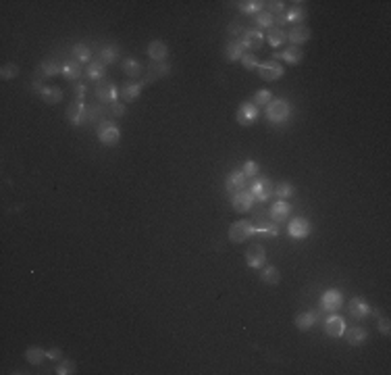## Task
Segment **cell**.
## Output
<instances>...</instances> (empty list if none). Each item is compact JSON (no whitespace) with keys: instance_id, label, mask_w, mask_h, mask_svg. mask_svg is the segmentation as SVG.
<instances>
[{"instance_id":"cell-6","label":"cell","mask_w":391,"mask_h":375,"mask_svg":"<svg viewBox=\"0 0 391 375\" xmlns=\"http://www.w3.org/2000/svg\"><path fill=\"white\" fill-rule=\"evenodd\" d=\"M265 42V34L260 29L252 27V29H244L242 31V40L240 44L244 46V50H258Z\"/></svg>"},{"instance_id":"cell-24","label":"cell","mask_w":391,"mask_h":375,"mask_svg":"<svg viewBox=\"0 0 391 375\" xmlns=\"http://www.w3.org/2000/svg\"><path fill=\"white\" fill-rule=\"evenodd\" d=\"M343 334H345V340L352 344V346H360V344H364L366 338H368V334H366L364 327H350V329L343 331Z\"/></svg>"},{"instance_id":"cell-32","label":"cell","mask_w":391,"mask_h":375,"mask_svg":"<svg viewBox=\"0 0 391 375\" xmlns=\"http://www.w3.org/2000/svg\"><path fill=\"white\" fill-rule=\"evenodd\" d=\"M314 321H316V315L312 310H306V312H300V315L296 317V327L306 331V329H310L314 325Z\"/></svg>"},{"instance_id":"cell-16","label":"cell","mask_w":391,"mask_h":375,"mask_svg":"<svg viewBox=\"0 0 391 375\" xmlns=\"http://www.w3.org/2000/svg\"><path fill=\"white\" fill-rule=\"evenodd\" d=\"M254 194L252 192H248L246 187L244 190H240L237 194H233V209L237 211V213H246V211H250L252 209V204H254Z\"/></svg>"},{"instance_id":"cell-23","label":"cell","mask_w":391,"mask_h":375,"mask_svg":"<svg viewBox=\"0 0 391 375\" xmlns=\"http://www.w3.org/2000/svg\"><path fill=\"white\" fill-rule=\"evenodd\" d=\"M277 56L283 58L285 62H289V65H296V62H300V60L304 58V50H302L300 46H293V44H291V46H287V48H285L281 54H277Z\"/></svg>"},{"instance_id":"cell-31","label":"cell","mask_w":391,"mask_h":375,"mask_svg":"<svg viewBox=\"0 0 391 375\" xmlns=\"http://www.w3.org/2000/svg\"><path fill=\"white\" fill-rule=\"evenodd\" d=\"M40 71H42V75H46V77H52V75H58V73H62V65H60V62H58L56 58H48V60H44V62H42Z\"/></svg>"},{"instance_id":"cell-25","label":"cell","mask_w":391,"mask_h":375,"mask_svg":"<svg viewBox=\"0 0 391 375\" xmlns=\"http://www.w3.org/2000/svg\"><path fill=\"white\" fill-rule=\"evenodd\" d=\"M62 75L67 77V79H71V81L79 79V75H81V62L75 60V58H69L67 62H62Z\"/></svg>"},{"instance_id":"cell-15","label":"cell","mask_w":391,"mask_h":375,"mask_svg":"<svg viewBox=\"0 0 391 375\" xmlns=\"http://www.w3.org/2000/svg\"><path fill=\"white\" fill-rule=\"evenodd\" d=\"M312 36V31H310V27L308 25H293L291 29H289V34H287V40L293 44V46H300V44H304L308 38Z\"/></svg>"},{"instance_id":"cell-46","label":"cell","mask_w":391,"mask_h":375,"mask_svg":"<svg viewBox=\"0 0 391 375\" xmlns=\"http://www.w3.org/2000/svg\"><path fill=\"white\" fill-rule=\"evenodd\" d=\"M56 373L58 375H71V373H75V363L73 361H62L56 367Z\"/></svg>"},{"instance_id":"cell-38","label":"cell","mask_w":391,"mask_h":375,"mask_svg":"<svg viewBox=\"0 0 391 375\" xmlns=\"http://www.w3.org/2000/svg\"><path fill=\"white\" fill-rule=\"evenodd\" d=\"M254 23H256V27H267V29H271L273 23H275V19H273V15H271L269 11H263V13H258V15L254 17Z\"/></svg>"},{"instance_id":"cell-41","label":"cell","mask_w":391,"mask_h":375,"mask_svg":"<svg viewBox=\"0 0 391 375\" xmlns=\"http://www.w3.org/2000/svg\"><path fill=\"white\" fill-rule=\"evenodd\" d=\"M273 98H271V92H267V90H258L256 94H254V105L260 109V107H265V105H269Z\"/></svg>"},{"instance_id":"cell-52","label":"cell","mask_w":391,"mask_h":375,"mask_svg":"<svg viewBox=\"0 0 391 375\" xmlns=\"http://www.w3.org/2000/svg\"><path fill=\"white\" fill-rule=\"evenodd\" d=\"M229 31H231V34H240L242 29H240V25H231V27H229Z\"/></svg>"},{"instance_id":"cell-28","label":"cell","mask_w":391,"mask_h":375,"mask_svg":"<svg viewBox=\"0 0 391 375\" xmlns=\"http://www.w3.org/2000/svg\"><path fill=\"white\" fill-rule=\"evenodd\" d=\"M85 75L90 77V79H96V81H100V79H104V75H106V69H104V65L100 60H92L90 65H88V69H85Z\"/></svg>"},{"instance_id":"cell-19","label":"cell","mask_w":391,"mask_h":375,"mask_svg":"<svg viewBox=\"0 0 391 375\" xmlns=\"http://www.w3.org/2000/svg\"><path fill=\"white\" fill-rule=\"evenodd\" d=\"M347 310H350V315H352V317H356V319H364V317L368 315V312H371V306L366 304V300H364V298L356 296V298H352V300H350Z\"/></svg>"},{"instance_id":"cell-22","label":"cell","mask_w":391,"mask_h":375,"mask_svg":"<svg viewBox=\"0 0 391 375\" xmlns=\"http://www.w3.org/2000/svg\"><path fill=\"white\" fill-rule=\"evenodd\" d=\"M289 211H291V209H289V204H287L285 200H277V202L271 206V213H269V215H271L273 221L279 225L281 221H285V219L289 217Z\"/></svg>"},{"instance_id":"cell-26","label":"cell","mask_w":391,"mask_h":375,"mask_svg":"<svg viewBox=\"0 0 391 375\" xmlns=\"http://www.w3.org/2000/svg\"><path fill=\"white\" fill-rule=\"evenodd\" d=\"M148 54L152 60H165L167 56V44L165 42H160V40H154L148 44Z\"/></svg>"},{"instance_id":"cell-37","label":"cell","mask_w":391,"mask_h":375,"mask_svg":"<svg viewBox=\"0 0 391 375\" xmlns=\"http://www.w3.org/2000/svg\"><path fill=\"white\" fill-rule=\"evenodd\" d=\"M240 5V11L242 13H263V7H265V3H260V0H244V3H237Z\"/></svg>"},{"instance_id":"cell-36","label":"cell","mask_w":391,"mask_h":375,"mask_svg":"<svg viewBox=\"0 0 391 375\" xmlns=\"http://www.w3.org/2000/svg\"><path fill=\"white\" fill-rule=\"evenodd\" d=\"M46 357H48L46 350H42V348H38V346H31V348H27V352H25V359L29 361V365H40Z\"/></svg>"},{"instance_id":"cell-4","label":"cell","mask_w":391,"mask_h":375,"mask_svg":"<svg viewBox=\"0 0 391 375\" xmlns=\"http://www.w3.org/2000/svg\"><path fill=\"white\" fill-rule=\"evenodd\" d=\"M285 69L281 67V62L277 58H271V60H265L258 65V75L263 77L265 81H275L279 77H283Z\"/></svg>"},{"instance_id":"cell-21","label":"cell","mask_w":391,"mask_h":375,"mask_svg":"<svg viewBox=\"0 0 391 375\" xmlns=\"http://www.w3.org/2000/svg\"><path fill=\"white\" fill-rule=\"evenodd\" d=\"M324 331H327L331 338H341L343 331H345V321L341 317L333 315V317H329L327 321H324Z\"/></svg>"},{"instance_id":"cell-13","label":"cell","mask_w":391,"mask_h":375,"mask_svg":"<svg viewBox=\"0 0 391 375\" xmlns=\"http://www.w3.org/2000/svg\"><path fill=\"white\" fill-rule=\"evenodd\" d=\"M258 119V107L254 102H242L237 109V123L240 125H252Z\"/></svg>"},{"instance_id":"cell-33","label":"cell","mask_w":391,"mask_h":375,"mask_svg":"<svg viewBox=\"0 0 391 375\" xmlns=\"http://www.w3.org/2000/svg\"><path fill=\"white\" fill-rule=\"evenodd\" d=\"M42 98L46 100V105H56V102L62 100V92L58 88H54V86H46L42 90Z\"/></svg>"},{"instance_id":"cell-45","label":"cell","mask_w":391,"mask_h":375,"mask_svg":"<svg viewBox=\"0 0 391 375\" xmlns=\"http://www.w3.org/2000/svg\"><path fill=\"white\" fill-rule=\"evenodd\" d=\"M242 171H244V175H246V177H254V175H258L260 167H258V163H256V161H246V163H244V167H242Z\"/></svg>"},{"instance_id":"cell-8","label":"cell","mask_w":391,"mask_h":375,"mask_svg":"<svg viewBox=\"0 0 391 375\" xmlns=\"http://www.w3.org/2000/svg\"><path fill=\"white\" fill-rule=\"evenodd\" d=\"M96 96L100 102H117V96H119V92L115 88V84L111 79H100L96 84Z\"/></svg>"},{"instance_id":"cell-48","label":"cell","mask_w":391,"mask_h":375,"mask_svg":"<svg viewBox=\"0 0 391 375\" xmlns=\"http://www.w3.org/2000/svg\"><path fill=\"white\" fill-rule=\"evenodd\" d=\"M111 113H113L115 117H123V115H125V105H123V102H113V105H111Z\"/></svg>"},{"instance_id":"cell-39","label":"cell","mask_w":391,"mask_h":375,"mask_svg":"<svg viewBox=\"0 0 391 375\" xmlns=\"http://www.w3.org/2000/svg\"><path fill=\"white\" fill-rule=\"evenodd\" d=\"M275 194L279 198H289V196L296 194V187H293L289 181H281L279 185H275Z\"/></svg>"},{"instance_id":"cell-5","label":"cell","mask_w":391,"mask_h":375,"mask_svg":"<svg viewBox=\"0 0 391 375\" xmlns=\"http://www.w3.org/2000/svg\"><path fill=\"white\" fill-rule=\"evenodd\" d=\"M98 138H100L104 146H115L121 138V132L111 121H100V125H98Z\"/></svg>"},{"instance_id":"cell-12","label":"cell","mask_w":391,"mask_h":375,"mask_svg":"<svg viewBox=\"0 0 391 375\" xmlns=\"http://www.w3.org/2000/svg\"><path fill=\"white\" fill-rule=\"evenodd\" d=\"M320 306H322L324 310H331V312L339 310V308L343 306V294H341L339 290H329V292H324L322 298H320Z\"/></svg>"},{"instance_id":"cell-18","label":"cell","mask_w":391,"mask_h":375,"mask_svg":"<svg viewBox=\"0 0 391 375\" xmlns=\"http://www.w3.org/2000/svg\"><path fill=\"white\" fill-rule=\"evenodd\" d=\"M85 105H83V100H75L73 105H69V109H67V119H69V123L71 125H81V123H85Z\"/></svg>"},{"instance_id":"cell-9","label":"cell","mask_w":391,"mask_h":375,"mask_svg":"<svg viewBox=\"0 0 391 375\" xmlns=\"http://www.w3.org/2000/svg\"><path fill=\"white\" fill-rule=\"evenodd\" d=\"M250 236H254V227L252 221H235L229 227V240L235 244H242L244 240H248Z\"/></svg>"},{"instance_id":"cell-27","label":"cell","mask_w":391,"mask_h":375,"mask_svg":"<svg viewBox=\"0 0 391 375\" xmlns=\"http://www.w3.org/2000/svg\"><path fill=\"white\" fill-rule=\"evenodd\" d=\"M246 54L244 46L240 44V40H231L229 44L225 46V56L229 58V60H242V56Z\"/></svg>"},{"instance_id":"cell-40","label":"cell","mask_w":391,"mask_h":375,"mask_svg":"<svg viewBox=\"0 0 391 375\" xmlns=\"http://www.w3.org/2000/svg\"><path fill=\"white\" fill-rule=\"evenodd\" d=\"M117 58V48L115 46H104L100 50V54H98V60L102 62V65H108V62H113Z\"/></svg>"},{"instance_id":"cell-44","label":"cell","mask_w":391,"mask_h":375,"mask_svg":"<svg viewBox=\"0 0 391 375\" xmlns=\"http://www.w3.org/2000/svg\"><path fill=\"white\" fill-rule=\"evenodd\" d=\"M242 65L246 67V71H252V69H258L260 62H258V58L254 54H244L242 56Z\"/></svg>"},{"instance_id":"cell-7","label":"cell","mask_w":391,"mask_h":375,"mask_svg":"<svg viewBox=\"0 0 391 375\" xmlns=\"http://www.w3.org/2000/svg\"><path fill=\"white\" fill-rule=\"evenodd\" d=\"M246 261H248V267L252 269H263L265 263H267V250L263 244H252L246 253Z\"/></svg>"},{"instance_id":"cell-29","label":"cell","mask_w":391,"mask_h":375,"mask_svg":"<svg viewBox=\"0 0 391 375\" xmlns=\"http://www.w3.org/2000/svg\"><path fill=\"white\" fill-rule=\"evenodd\" d=\"M267 40H269V44L273 46V48H277V46H281L285 40H287V34L281 29V27H277V25H273L271 29H269V34L265 36Z\"/></svg>"},{"instance_id":"cell-20","label":"cell","mask_w":391,"mask_h":375,"mask_svg":"<svg viewBox=\"0 0 391 375\" xmlns=\"http://www.w3.org/2000/svg\"><path fill=\"white\" fill-rule=\"evenodd\" d=\"M146 88V84H144V79L142 81H138V84H134V81H127L123 88H121V98L125 100V102H132V100H136L140 94H142V90Z\"/></svg>"},{"instance_id":"cell-3","label":"cell","mask_w":391,"mask_h":375,"mask_svg":"<svg viewBox=\"0 0 391 375\" xmlns=\"http://www.w3.org/2000/svg\"><path fill=\"white\" fill-rule=\"evenodd\" d=\"M289 117V102L283 100V98H277V100H271L267 105V119L271 123H281Z\"/></svg>"},{"instance_id":"cell-49","label":"cell","mask_w":391,"mask_h":375,"mask_svg":"<svg viewBox=\"0 0 391 375\" xmlns=\"http://www.w3.org/2000/svg\"><path fill=\"white\" fill-rule=\"evenodd\" d=\"M379 331H381L383 336H389V334H391V329H389V319H387V317L379 319Z\"/></svg>"},{"instance_id":"cell-47","label":"cell","mask_w":391,"mask_h":375,"mask_svg":"<svg viewBox=\"0 0 391 375\" xmlns=\"http://www.w3.org/2000/svg\"><path fill=\"white\" fill-rule=\"evenodd\" d=\"M265 5H267V11H269L271 15H273V13H279V15H281L285 3H281V0H279V3H277V0H273V3H265Z\"/></svg>"},{"instance_id":"cell-51","label":"cell","mask_w":391,"mask_h":375,"mask_svg":"<svg viewBox=\"0 0 391 375\" xmlns=\"http://www.w3.org/2000/svg\"><path fill=\"white\" fill-rule=\"evenodd\" d=\"M46 355H48V359H52V361H58V359L62 357V350H60V348H50Z\"/></svg>"},{"instance_id":"cell-30","label":"cell","mask_w":391,"mask_h":375,"mask_svg":"<svg viewBox=\"0 0 391 375\" xmlns=\"http://www.w3.org/2000/svg\"><path fill=\"white\" fill-rule=\"evenodd\" d=\"M123 71L129 75V77H140L144 67H142V62L136 60V58H125L123 60Z\"/></svg>"},{"instance_id":"cell-17","label":"cell","mask_w":391,"mask_h":375,"mask_svg":"<svg viewBox=\"0 0 391 375\" xmlns=\"http://www.w3.org/2000/svg\"><path fill=\"white\" fill-rule=\"evenodd\" d=\"M306 19V9L304 7H293V9H289L287 13H281L279 15V19H277V23L279 25H285V23H296V25H300V21H304ZM277 25V27H279Z\"/></svg>"},{"instance_id":"cell-10","label":"cell","mask_w":391,"mask_h":375,"mask_svg":"<svg viewBox=\"0 0 391 375\" xmlns=\"http://www.w3.org/2000/svg\"><path fill=\"white\" fill-rule=\"evenodd\" d=\"M169 71H171L169 62H165V60H152L150 65H148V69H146L144 84L148 86V84H152V81H156L160 77H165V75H169Z\"/></svg>"},{"instance_id":"cell-50","label":"cell","mask_w":391,"mask_h":375,"mask_svg":"<svg viewBox=\"0 0 391 375\" xmlns=\"http://www.w3.org/2000/svg\"><path fill=\"white\" fill-rule=\"evenodd\" d=\"M73 92H75V96L81 100V98L85 96V86H83V84H75V86H73Z\"/></svg>"},{"instance_id":"cell-42","label":"cell","mask_w":391,"mask_h":375,"mask_svg":"<svg viewBox=\"0 0 391 375\" xmlns=\"http://www.w3.org/2000/svg\"><path fill=\"white\" fill-rule=\"evenodd\" d=\"M17 73H19V67L15 62H7V65H3V69H0V77L3 79H13V77H17Z\"/></svg>"},{"instance_id":"cell-14","label":"cell","mask_w":391,"mask_h":375,"mask_svg":"<svg viewBox=\"0 0 391 375\" xmlns=\"http://www.w3.org/2000/svg\"><path fill=\"white\" fill-rule=\"evenodd\" d=\"M225 185H227V192H229L231 196L237 194L240 190H244V187H246V175H244V171H242V169H233V171L229 173V177H227Z\"/></svg>"},{"instance_id":"cell-34","label":"cell","mask_w":391,"mask_h":375,"mask_svg":"<svg viewBox=\"0 0 391 375\" xmlns=\"http://www.w3.org/2000/svg\"><path fill=\"white\" fill-rule=\"evenodd\" d=\"M71 54H73V58L75 60H79V62H92V50L85 46V44H75L73 46V50H71Z\"/></svg>"},{"instance_id":"cell-11","label":"cell","mask_w":391,"mask_h":375,"mask_svg":"<svg viewBox=\"0 0 391 375\" xmlns=\"http://www.w3.org/2000/svg\"><path fill=\"white\" fill-rule=\"evenodd\" d=\"M287 232L291 238H296V240H304L308 234H310V223H308V219L304 217H296V219H291L289 225H287Z\"/></svg>"},{"instance_id":"cell-2","label":"cell","mask_w":391,"mask_h":375,"mask_svg":"<svg viewBox=\"0 0 391 375\" xmlns=\"http://www.w3.org/2000/svg\"><path fill=\"white\" fill-rule=\"evenodd\" d=\"M250 192L254 194L256 200L267 202V200L275 194V183H273L269 177H256L254 183H252V187H250Z\"/></svg>"},{"instance_id":"cell-1","label":"cell","mask_w":391,"mask_h":375,"mask_svg":"<svg viewBox=\"0 0 391 375\" xmlns=\"http://www.w3.org/2000/svg\"><path fill=\"white\" fill-rule=\"evenodd\" d=\"M252 227H254V234H263L265 238H277L279 236V225L273 221V219L267 217L265 211H256L254 213Z\"/></svg>"},{"instance_id":"cell-35","label":"cell","mask_w":391,"mask_h":375,"mask_svg":"<svg viewBox=\"0 0 391 375\" xmlns=\"http://www.w3.org/2000/svg\"><path fill=\"white\" fill-rule=\"evenodd\" d=\"M260 277H263V281H265V284H269V286H277L279 281H281V273H279L277 267H265Z\"/></svg>"},{"instance_id":"cell-43","label":"cell","mask_w":391,"mask_h":375,"mask_svg":"<svg viewBox=\"0 0 391 375\" xmlns=\"http://www.w3.org/2000/svg\"><path fill=\"white\" fill-rule=\"evenodd\" d=\"M102 115H104V109H102V107H92V109L85 111V121H88V123H94V121L100 119Z\"/></svg>"}]
</instances>
